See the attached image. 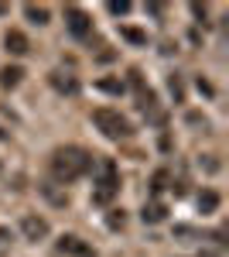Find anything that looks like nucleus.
I'll return each mask as SVG.
<instances>
[{
  "instance_id": "obj_13",
  "label": "nucleus",
  "mask_w": 229,
  "mask_h": 257,
  "mask_svg": "<svg viewBox=\"0 0 229 257\" xmlns=\"http://www.w3.org/2000/svg\"><path fill=\"white\" fill-rule=\"evenodd\" d=\"M99 89L103 93H123V82L120 79H99Z\"/></svg>"
},
{
  "instance_id": "obj_15",
  "label": "nucleus",
  "mask_w": 229,
  "mask_h": 257,
  "mask_svg": "<svg viewBox=\"0 0 229 257\" xmlns=\"http://www.w3.org/2000/svg\"><path fill=\"white\" fill-rule=\"evenodd\" d=\"M123 38H130V41H147V35H144V31H134V28H123Z\"/></svg>"
},
{
  "instance_id": "obj_2",
  "label": "nucleus",
  "mask_w": 229,
  "mask_h": 257,
  "mask_svg": "<svg viewBox=\"0 0 229 257\" xmlns=\"http://www.w3.org/2000/svg\"><path fill=\"white\" fill-rule=\"evenodd\" d=\"M93 123L106 134V138H130V123H127V117H120L116 110H110V106H99V110H93Z\"/></svg>"
},
{
  "instance_id": "obj_8",
  "label": "nucleus",
  "mask_w": 229,
  "mask_h": 257,
  "mask_svg": "<svg viewBox=\"0 0 229 257\" xmlns=\"http://www.w3.org/2000/svg\"><path fill=\"white\" fill-rule=\"evenodd\" d=\"M48 82L55 86L58 93H69V96H76V93H79V82L72 79L69 72H52V76H48Z\"/></svg>"
},
{
  "instance_id": "obj_18",
  "label": "nucleus",
  "mask_w": 229,
  "mask_h": 257,
  "mask_svg": "<svg viewBox=\"0 0 229 257\" xmlns=\"http://www.w3.org/2000/svg\"><path fill=\"white\" fill-rule=\"evenodd\" d=\"M171 93H174V96H178V103H181V82L174 79V76H171Z\"/></svg>"
},
{
  "instance_id": "obj_10",
  "label": "nucleus",
  "mask_w": 229,
  "mask_h": 257,
  "mask_svg": "<svg viewBox=\"0 0 229 257\" xmlns=\"http://www.w3.org/2000/svg\"><path fill=\"white\" fill-rule=\"evenodd\" d=\"M140 216H144V223H161V219L168 216V206L164 202H147Z\"/></svg>"
},
{
  "instance_id": "obj_12",
  "label": "nucleus",
  "mask_w": 229,
  "mask_h": 257,
  "mask_svg": "<svg viewBox=\"0 0 229 257\" xmlns=\"http://www.w3.org/2000/svg\"><path fill=\"white\" fill-rule=\"evenodd\" d=\"M24 14L31 24H48V7H38V4H28L24 7Z\"/></svg>"
},
{
  "instance_id": "obj_17",
  "label": "nucleus",
  "mask_w": 229,
  "mask_h": 257,
  "mask_svg": "<svg viewBox=\"0 0 229 257\" xmlns=\"http://www.w3.org/2000/svg\"><path fill=\"white\" fill-rule=\"evenodd\" d=\"M110 11H113V14H127V11H130V4H110Z\"/></svg>"
},
{
  "instance_id": "obj_19",
  "label": "nucleus",
  "mask_w": 229,
  "mask_h": 257,
  "mask_svg": "<svg viewBox=\"0 0 229 257\" xmlns=\"http://www.w3.org/2000/svg\"><path fill=\"white\" fill-rule=\"evenodd\" d=\"M7 11H11V7H7V4H0V18H4V14H7Z\"/></svg>"
},
{
  "instance_id": "obj_11",
  "label": "nucleus",
  "mask_w": 229,
  "mask_h": 257,
  "mask_svg": "<svg viewBox=\"0 0 229 257\" xmlns=\"http://www.w3.org/2000/svg\"><path fill=\"white\" fill-rule=\"evenodd\" d=\"M198 209H202V213H215V209H219V192L202 189V192H198Z\"/></svg>"
},
{
  "instance_id": "obj_3",
  "label": "nucleus",
  "mask_w": 229,
  "mask_h": 257,
  "mask_svg": "<svg viewBox=\"0 0 229 257\" xmlns=\"http://www.w3.org/2000/svg\"><path fill=\"white\" fill-rule=\"evenodd\" d=\"M116 192H120V175H116L113 161H106L103 165V175H99V182H96V189H93V202L96 206H110V199Z\"/></svg>"
},
{
  "instance_id": "obj_5",
  "label": "nucleus",
  "mask_w": 229,
  "mask_h": 257,
  "mask_svg": "<svg viewBox=\"0 0 229 257\" xmlns=\"http://www.w3.org/2000/svg\"><path fill=\"white\" fill-rule=\"evenodd\" d=\"M58 250H62L65 257H93V254H96V250L89 247V243H82V240H79V237H72V233L58 240Z\"/></svg>"
},
{
  "instance_id": "obj_7",
  "label": "nucleus",
  "mask_w": 229,
  "mask_h": 257,
  "mask_svg": "<svg viewBox=\"0 0 229 257\" xmlns=\"http://www.w3.org/2000/svg\"><path fill=\"white\" fill-rule=\"evenodd\" d=\"M4 45H7V52H11V55H28V52H31L28 35H24V31H18V28H14V31H7Z\"/></svg>"
},
{
  "instance_id": "obj_4",
  "label": "nucleus",
  "mask_w": 229,
  "mask_h": 257,
  "mask_svg": "<svg viewBox=\"0 0 229 257\" xmlns=\"http://www.w3.org/2000/svg\"><path fill=\"white\" fill-rule=\"evenodd\" d=\"M65 24H69V31L76 35V38H86L89 31H93V21L86 11H79V7H65Z\"/></svg>"
},
{
  "instance_id": "obj_1",
  "label": "nucleus",
  "mask_w": 229,
  "mask_h": 257,
  "mask_svg": "<svg viewBox=\"0 0 229 257\" xmlns=\"http://www.w3.org/2000/svg\"><path fill=\"white\" fill-rule=\"evenodd\" d=\"M89 168H93V155L82 148H58L52 155V175L58 182H76V178L89 175Z\"/></svg>"
},
{
  "instance_id": "obj_9",
  "label": "nucleus",
  "mask_w": 229,
  "mask_h": 257,
  "mask_svg": "<svg viewBox=\"0 0 229 257\" xmlns=\"http://www.w3.org/2000/svg\"><path fill=\"white\" fill-rule=\"evenodd\" d=\"M21 79H24V69H21V65H4V69H0V86H4V89L21 86Z\"/></svg>"
},
{
  "instance_id": "obj_6",
  "label": "nucleus",
  "mask_w": 229,
  "mask_h": 257,
  "mask_svg": "<svg viewBox=\"0 0 229 257\" xmlns=\"http://www.w3.org/2000/svg\"><path fill=\"white\" fill-rule=\"evenodd\" d=\"M21 230H24L28 240H41V237H48V219L45 216H24L21 219Z\"/></svg>"
},
{
  "instance_id": "obj_14",
  "label": "nucleus",
  "mask_w": 229,
  "mask_h": 257,
  "mask_svg": "<svg viewBox=\"0 0 229 257\" xmlns=\"http://www.w3.org/2000/svg\"><path fill=\"white\" fill-rule=\"evenodd\" d=\"M164 182H168V172H154V178H151V192H161V189H164Z\"/></svg>"
},
{
  "instance_id": "obj_16",
  "label": "nucleus",
  "mask_w": 229,
  "mask_h": 257,
  "mask_svg": "<svg viewBox=\"0 0 229 257\" xmlns=\"http://www.w3.org/2000/svg\"><path fill=\"white\" fill-rule=\"evenodd\" d=\"M110 226H123V209H113V216H110Z\"/></svg>"
}]
</instances>
